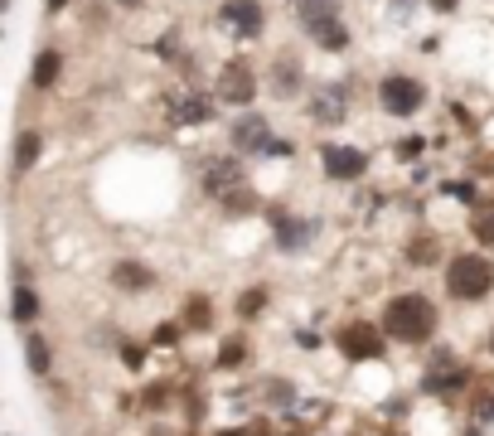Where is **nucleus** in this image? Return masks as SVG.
I'll list each match as a JSON object with an SVG mask.
<instances>
[{
  "label": "nucleus",
  "instance_id": "1",
  "mask_svg": "<svg viewBox=\"0 0 494 436\" xmlns=\"http://www.w3.org/2000/svg\"><path fill=\"white\" fill-rule=\"evenodd\" d=\"M436 325H441V315H436V301L421 296V291H402V296H392L383 305V330L388 340L398 344H427Z\"/></svg>",
  "mask_w": 494,
  "mask_h": 436
},
{
  "label": "nucleus",
  "instance_id": "2",
  "mask_svg": "<svg viewBox=\"0 0 494 436\" xmlns=\"http://www.w3.org/2000/svg\"><path fill=\"white\" fill-rule=\"evenodd\" d=\"M494 291V262L479 252H460L446 262V296L450 301H485Z\"/></svg>",
  "mask_w": 494,
  "mask_h": 436
},
{
  "label": "nucleus",
  "instance_id": "3",
  "mask_svg": "<svg viewBox=\"0 0 494 436\" xmlns=\"http://www.w3.org/2000/svg\"><path fill=\"white\" fill-rule=\"evenodd\" d=\"M204 194H214V199L228 208V214H243V208L252 204V194H247V175H243V165H237V156H214V160H204Z\"/></svg>",
  "mask_w": 494,
  "mask_h": 436
},
{
  "label": "nucleus",
  "instance_id": "4",
  "mask_svg": "<svg viewBox=\"0 0 494 436\" xmlns=\"http://www.w3.org/2000/svg\"><path fill=\"white\" fill-rule=\"evenodd\" d=\"M378 107H383L388 117H417V111L427 107V82H417L407 73H388L378 82Z\"/></svg>",
  "mask_w": 494,
  "mask_h": 436
},
{
  "label": "nucleus",
  "instance_id": "5",
  "mask_svg": "<svg viewBox=\"0 0 494 436\" xmlns=\"http://www.w3.org/2000/svg\"><path fill=\"white\" fill-rule=\"evenodd\" d=\"M340 354L349 359V363H369V359H378L383 354V344H388V330L383 325H369V320H349V325H340Z\"/></svg>",
  "mask_w": 494,
  "mask_h": 436
},
{
  "label": "nucleus",
  "instance_id": "6",
  "mask_svg": "<svg viewBox=\"0 0 494 436\" xmlns=\"http://www.w3.org/2000/svg\"><path fill=\"white\" fill-rule=\"evenodd\" d=\"M233 150L237 156H286L291 146H281V140H272V126H266L262 117H243L233 121Z\"/></svg>",
  "mask_w": 494,
  "mask_h": 436
},
{
  "label": "nucleus",
  "instance_id": "7",
  "mask_svg": "<svg viewBox=\"0 0 494 436\" xmlns=\"http://www.w3.org/2000/svg\"><path fill=\"white\" fill-rule=\"evenodd\" d=\"M218 20H223V30H228L233 39H257L266 30V10L257 5V0H223Z\"/></svg>",
  "mask_w": 494,
  "mask_h": 436
},
{
  "label": "nucleus",
  "instance_id": "8",
  "mask_svg": "<svg viewBox=\"0 0 494 436\" xmlns=\"http://www.w3.org/2000/svg\"><path fill=\"white\" fill-rule=\"evenodd\" d=\"M214 92H218V102H228V107H247L252 97H257V78H252V68H247L243 59H237V63H223Z\"/></svg>",
  "mask_w": 494,
  "mask_h": 436
},
{
  "label": "nucleus",
  "instance_id": "9",
  "mask_svg": "<svg viewBox=\"0 0 494 436\" xmlns=\"http://www.w3.org/2000/svg\"><path fill=\"white\" fill-rule=\"evenodd\" d=\"M165 111H170L175 126H194V121L214 117V97H204L199 88H175V92H165Z\"/></svg>",
  "mask_w": 494,
  "mask_h": 436
},
{
  "label": "nucleus",
  "instance_id": "10",
  "mask_svg": "<svg viewBox=\"0 0 494 436\" xmlns=\"http://www.w3.org/2000/svg\"><path fill=\"white\" fill-rule=\"evenodd\" d=\"M344 117H349V88H344V82H324V88L310 92V121L340 126Z\"/></svg>",
  "mask_w": 494,
  "mask_h": 436
},
{
  "label": "nucleus",
  "instance_id": "11",
  "mask_svg": "<svg viewBox=\"0 0 494 436\" xmlns=\"http://www.w3.org/2000/svg\"><path fill=\"white\" fill-rule=\"evenodd\" d=\"M266 218H272V228H276V247L281 252H305L310 237H315V223L295 218V214H286V208H266Z\"/></svg>",
  "mask_w": 494,
  "mask_h": 436
},
{
  "label": "nucleus",
  "instance_id": "12",
  "mask_svg": "<svg viewBox=\"0 0 494 436\" xmlns=\"http://www.w3.org/2000/svg\"><path fill=\"white\" fill-rule=\"evenodd\" d=\"M320 165H324V175L330 179H359L363 170H369V156H363L359 146H324Z\"/></svg>",
  "mask_w": 494,
  "mask_h": 436
},
{
  "label": "nucleus",
  "instance_id": "13",
  "mask_svg": "<svg viewBox=\"0 0 494 436\" xmlns=\"http://www.w3.org/2000/svg\"><path fill=\"white\" fill-rule=\"evenodd\" d=\"M155 281H160V276H155L146 262H131V257H126V262L111 266V286L126 291V296H140V291H150V286H155Z\"/></svg>",
  "mask_w": 494,
  "mask_h": 436
},
{
  "label": "nucleus",
  "instance_id": "14",
  "mask_svg": "<svg viewBox=\"0 0 494 436\" xmlns=\"http://www.w3.org/2000/svg\"><path fill=\"white\" fill-rule=\"evenodd\" d=\"M295 20H301L305 34H315L320 24L340 20V0H301V5H295Z\"/></svg>",
  "mask_w": 494,
  "mask_h": 436
},
{
  "label": "nucleus",
  "instance_id": "15",
  "mask_svg": "<svg viewBox=\"0 0 494 436\" xmlns=\"http://www.w3.org/2000/svg\"><path fill=\"white\" fill-rule=\"evenodd\" d=\"M272 92L276 97H295L301 92V63H295V53H281L272 63Z\"/></svg>",
  "mask_w": 494,
  "mask_h": 436
},
{
  "label": "nucleus",
  "instance_id": "16",
  "mask_svg": "<svg viewBox=\"0 0 494 436\" xmlns=\"http://www.w3.org/2000/svg\"><path fill=\"white\" fill-rule=\"evenodd\" d=\"M39 156H44V136H39L34 126H24L15 136V175H30Z\"/></svg>",
  "mask_w": 494,
  "mask_h": 436
},
{
  "label": "nucleus",
  "instance_id": "17",
  "mask_svg": "<svg viewBox=\"0 0 494 436\" xmlns=\"http://www.w3.org/2000/svg\"><path fill=\"white\" fill-rule=\"evenodd\" d=\"M39 311H44V301H39V291L34 286H15V296H10V320H15V325H34L39 320Z\"/></svg>",
  "mask_w": 494,
  "mask_h": 436
},
{
  "label": "nucleus",
  "instance_id": "18",
  "mask_svg": "<svg viewBox=\"0 0 494 436\" xmlns=\"http://www.w3.org/2000/svg\"><path fill=\"white\" fill-rule=\"evenodd\" d=\"M59 68H63L59 49H39V59H34V88H53V82H59Z\"/></svg>",
  "mask_w": 494,
  "mask_h": 436
},
{
  "label": "nucleus",
  "instance_id": "19",
  "mask_svg": "<svg viewBox=\"0 0 494 436\" xmlns=\"http://www.w3.org/2000/svg\"><path fill=\"white\" fill-rule=\"evenodd\" d=\"M310 39H315L320 49L340 53V49H349V24H344V20H330V24H320V30L310 34Z\"/></svg>",
  "mask_w": 494,
  "mask_h": 436
},
{
  "label": "nucleus",
  "instance_id": "20",
  "mask_svg": "<svg viewBox=\"0 0 494 436\" xmlns=\"http://www.w3.org/2000/svg\"><path fill=\"white\" fill-rule=\"evenodd\" d=\"M185 325H189V330H208V325H214V305H208V296H189Z\"/></svg>",
  "mask_w": 494,
  "mask_h": 436
},
{
  "label": "nucleus",
  "instance_id": "21",
  "mask_svg": "<svg viewBox=\"0 0 494 436\" xmlns=\"http://www.w3.org/2000/svg\"><path fill=\"white\" fill-rule=\"evenodd\" d=\"M436 257H441L436 237H412V243H407V262H412V266H431Z\"/></svg>",
  "mask_w": 494,
  "mask_h": 436
},
{
  "label": "nucleus",
  "instance_id": "22",
  "mask_svg": "<svg viewBox=\"0 0 494 436\" xmlns=\"http://www.w3.org/2000/svg\"><path fill=\"white\" fill-rule=\"evenodd\" d=\"M24 354H30V369H34V373H49V344L39 340V334H30V344H24Z\"/></svg>",
  "mask_w": 494,
  "mask_h": 436
},
{
  "label": "nucleus",
  "instance_id": "23",
  "mask_svg": "<svg viewBox=\"0 0 494 436\" xmlns=\"http://www.w3.org/2000/svg\"><path fill=\"white\" fill-rule=\"evenodd\" d=\"M475 237H479L485 247H494V204H485V208L475 214Z\"/></svg>",
  "mask_w": 494,
  "mask_h": 436
},
{
  "label": "nucleus",
  "instance_id": "24",
  "mask_svg": "<svg viewBox=\"0 0 494 436\" xmlns=\"http://www.w3.org/2000/svg\"><path fill=\"white\" fill-rule=\"evenodd\" d=\"M266 296H272L266 286H252V291H243V301H237V315H257L262 305H266Z\"/></svg>",
  "mask_w": 494,
  "mask_h": 436
},
{
  "label": "nucleus",
  "instance_id": "25",
  "mask_svg": "<svg viewBox=\"0 0 494 436\" xmlns=\"http://www.w3.org/2000/svg\"><path fill=\"white\" fill-rule=\"evenodd\" d=\"M237 359H243V344H223V354H218L223 369H237Z\"/></svg>",
  "mask_w": 494,
  "mask_h": 436
},
{
  "label": "nucleus",
  "instance_id": "26",
  "mask_svg": "<svg viewBox=\"0 0 494 436\" xmlns=\"http://www.w3.org/2000/svg\"><path fill=\"white\" fill-rule=\"evenodd\" d=\"M175 340H179V330H175V325H165L160 334H155V344H175Z\"/></svg>",
  "mask_w": 494,
  "mask_h": 436
},
{
  "label": "nucleus",
  "instance_id": "27",
  "mask_svg": "<svg viewBox=\"0 0 494 436\" xmlns=\"http://www.w3.org/2000/svg\"><path fill=\"white\" fill-rule=\"evenodd\" d=\"M431 5H436V10H456L460 0H431Z\"/></svg>",
  "mask_w": 494,
  "mask_h": 436
},
{
  "label": "nucleus",
  "instance_id": "28",
  "mask_svg": "<svg viewBox=\"0 0 494 436\" xmlns=\"http://www.w3.org/2000/svg\"><path fill=\"white\" fill-rule=\"evenodd\" d=\"M44 5H49V15H59V10L68 5V0H44Z\"/></svg>",
  "mask_w": 494,
  "mask_h": 436
},
{
  "label": "nucleus",
  "instance_id": "29",
  "mask_svg": "<svg viewBox=\"0 0 494 436\" xmlns=\"http://www.w3.org/2000/svg\"><path fill=\"white\" fill-rule=\"evenodd\" d=\"M117 5H126V10H136V5H146V0H117Z\"/></svg>",
  "mask_w": 494,
  "mask_h": 436
},
{
  "label": "nucleus",
  "instance_id": "30",
  "mask_svg": "<svg viewBox=\"0 0 494 436\" xmlns=\"http://www.w3.org/2000/svg\"><path fill=\"white\" fill-rule=\"evenodd\" d=\"M223 436H243V431H223Z\"/></svg>",
  "mask_w": 494,
  "mask_h": 436
},
{
  "label": "nucleus",
  "instance_id": "31",
  "mask_svg": "<svg viewBox=\"0 0 494 436\" xmlns=\"http://www.w3.org/2000/svg\"><path fill=\"white\" fill-rule=\"evenodd\" d=\"M489 349H494V340H489Z\"/></svg>",
  "mask_w": 494,
  "mask_h": 436
}]
</instances>
